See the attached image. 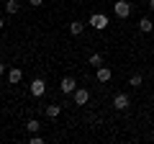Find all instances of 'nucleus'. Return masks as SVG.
Returning <instances> with one entry per match:
<instances>
[{
  "mask_svg": "<svg viewBox=\"0 0 154 144\" xmlns=\"http://www.w3.org/2000/svg\"><path fill=\"white\" fill-rule=\"evenodd\" d=\"M113 11H116L118 18H128V16H131V3H126V0H116Z\"/></svg>",
  "mask_w": 154,
  "mask_h": 144,
  "instance_id": "nucleus-1",
  "label": "nucleus"
},
{
  "mask_svg": "<svg viewBox=\"0 0 154 144\" xmlns=\"http://www.w3.org/2000/svg\"><path fill=\"white\" fill-rule=\"evenodd\" d=\"M90 26L93 28H98V31H103L105 26H108V16H103V13H95V16H90Z\"/></svg>",
  "mask_w": 154,
  "mask_h": 144,
  "instance_id": "nucleus-2",
  "label": "nucleus"
},
{
  "mask_svg": "<svg viewBox=\"0 0 154 144\" xmlns=\"http://www.w3.org/2000/svg\"><path fill=\"white\" fill-rule=\"evenodd\" d=\"M72 98H75V105H85L90 100V90L88 88H77L75 93H72Z\"/></svg>",
  "mask_w": 154,
  "mask_h": 144,
  "instance_id": "nucleus-3",
  "label": "nucleus"
},
{
  "mask_svg": "<svg viewBox=\"0 0 154 144\" xmlns=\"http://www.w3.org/2000/svg\"><path fill=\"white\" fill-rule=\"evenodd\" d=\"M59 90H62L64 95H72V93L77 90V83H75V77H64V80L59 83Z\"/></svg>",
  "mask_w": 154,
  "mask_h": 144,
  "instance_id": "nucleus-4",
  "label": "nucleus"
},
{
  "mask_svg": "<svg viewBox=\"0 0 154 144\" xmlns=\"http://www.w3.org/2000/svg\"><path fill=\"white\" fill-rule=\"evenodd\" d=\"M113 108H116V111H126V108H128V95H126V93H116Z\"/></svg>",
  "mask_w": 154,
  "mask_h": 144,
  "instance_id": "nucleus-5",
  "label": "nucleus"
},
{
  "mask_svg": "<svg viewBox=\"0 0 154 144\" xmlns=\"http://www.w3.org/2000/svg\"><path fill=\"white\" fill-rule=\"evenodd\" d=\"M110 77H113L110 67H103V64H100V67H98V80H100V83H108Z\"/></svg>",
  "mask_w": 154,
  "mask_h": 144,
  "instance_id": "nucleus-6",
  "label": "nucleus"
},
{
  "mask_svg": "<svg viewBox=\"0 0 154 144\" xmlns=\"http://www.w3.org/2000/svg\"><path fill=\"white\" fill-rule=\"evenodd\" d=\"M44 90H46V83H44V80H33V83H31V93H33V95H44Z\"/></svg>",
  "mask_w": 154,
  "mask_h": 144,
  "instance_id": "nucleus-7",
  "label": "nucleus"
},
{
  "mask_svg": "<svg viewBox=\"0 0 154 144\" xmlns=\"http://www.w3.org/2000/svg\"><path fill=\"white\" fill-rule=\"evenodd\" d=\"M82 28H85L82 21H72V23H69V33H72V36H80V33H82Z\"/></svg>",
  "mask_w": 154,
  "mask_h": 144,
  "instance_id": "nucleus-8",
  "label": "nucleus"
},
{
  "mask_svg": "<svg viewBox=\"0 0 154 144\" xmlns=\"http://www.w3.org/2000/svg\"><path fill=\"white\" fill-rule=\"evenodd\" d=\"M8 83H11V85H18V83H21V70L13 67V70L8 72Z\"/></svg>",
  "mask_w": 154,
  "mask_h": 144,
  "instance_id": "nucleus-9",
  "label": "nucleus"
},
{
  "mask_svg": "<svg viewBox=\"0 0 154 144\" xmlns=\"http://www.w3.org/2000/svg\"><path fill=\"white\" fill-rule=\"evenodd\" d=\"M139 31H144V33L154 31V23L149 21V18H141V21H139Z\"/></svg>",
  "mask_w": 154,
  "mask_h": 144,
  "instance_id": "nucleus-10",
  "label": "nucleus"
},
{
  "mask_svg": "<svg viewBox=\"0 0 154 144\" xmlns=\"http://www.w3.org/2000/svg\"><path fill=\"white\" fill-rule=\"evenodd\" d=\"M38 129H41V124H38V121H36V118H31V121H28V124H26V131H31V134H36V131H38Z\"/></svg>",
  "mask_w": 154,
  "mask_h": 144,
  "instance_id": "nucleus-11",
  "label": "nucleus"
},
{
  "mask_svg": "<svg viewBox=\"0 0 154 144\" xmlns=\"http://www.w3.org/2000/svg\"><path fill=\"white\" fill-rule=\"evenodd\" d=\"M88 64H93V67H100V64H103V54H90Z\"/></svg>",
  "mask_w": 154,
  "mask_h": 144,
  "instance_id": "nucleus-12",
  "label": "nucleus"
},
{
  "mask_svg": "<svg viewBox=\"0 0 154 144\" xmlns=\"http://www.w3.org/2000/svg\"><path fill=\"white\" fill-rule=\"evenodd\" d=\"M59 111H62L59 105H46V116H49V118H57V116H59Z\"/></svg>",
  "mask_w": 154,
  "mask_h": 144,
  "instance_id": "nucleus-13",
  "label": "nucleus"
},
{
  "mask_svg": "<svg viewBox=\"0 0 154 144\" xmlns=\"http://www.w3.org/2000/svg\"><path fill=\"white\" fill-rule=\"evenodd\" d=\"M5 11L11 13V16H13V13H18V0H8V3H5Z\"/></svg>",
  "mask_w": 154,
  "mask_h": 144,
  "instance_id": "nucleus-14",
  "label": "nucleus"
},
{
  "mask_svg": "<svg viewBox=\"0 0 154 144\" xmlns=\"http://www.w3.org/2000/svg\"><path fill=\"white\" fill-rule=\"evenodd\" d=\"M141 75H139V72H136V75H131V80H128V85H131V88H139V85H141Z\"/></svg>",
  "mask_w": 154,
  "mask_h": 144,
  "instance_id": "nucleus-15",
  "label": "nucleus"
},
{
  "mask_svg": "<svg viewBox=\"0 0 154 144\" xmlns=\"http://www.w3.org/2000/svg\"><path fill=\"white\" fill-rule=\"evenodd\" d=\"M41 142H44V139L38 136V134H33V136H31V144H41Z\"/></svg>",
  "mask_w": 154,
  "mask_h": 144,
  "instance_id": "nucleus-16",
  "label": "nucleus"
},
{
  "mask_svg": "<svg viewBox=\"0 0 154 144\" xmlns=\"http://www.w3.org/2000/svg\"><path fill=\"white\" fill-rule=\"evenodd\" d=\"M41 3H44V0H28V5H33V8H38Z\"/></svg>",
  "mask_w": 154,
  "mask_h": 144,
  "instance_id": "nucleus-17",
  "label": "nucleus"
},
{
  "mask_svg": "<svg viewBox=\"0 0 154 144\" xmlns=\"http://www.w3.org/2000/svg\"><path fill=\"white\" fill-rule=\"evenodd\" d=\"M3 72H5V64H3V62H0V75H3Z\"/></svg>",
  "mask_w": 154,
  "mask_h": 144,
  "instance_id": "nucleus-18",
  "label": "nucleus"
},
{
  "mask_svg": "<svg viewBox=\"0 0 154 144\" xmlns=\"http://www.w3.org/2000/svg\"><path fill=\"white\" fill-rule=\"evenodd\" d=\"M149 5H152V11H154V0H149Z\"/></svg>",
  "mask_w": 154,
  "mask_h": 144,
  "instance_id": "nucleus-19",
  "label": "nucleus"
},
{
  "mask_svg": "<svg viewBox=\"0 0 154 144\" xmlns=\"http://www.w3.org/2000/svg\"><path fill=\"white\" fill-rule=\"evenodd\" d=\"M0 28H3V18H0Z\"/></svg>",
  "mask_w": 154,
  "mask_h": 144,
  "instance_id": "nucleus-20",
  "label": "nucleus"
},
{
  "mask_svg": "<svg viewBox=\"0 0 154 144\" xmlns=\"http://www.w3.org/2000/svg\"><path fill=\"white\" fill-rule=\"evenodd\" d=\"M152 36H154V31H152Z\"/></svg>",
  "mask_w": 154,
  "mask_h": 144,
  "instance_id": "nucleus-21",
  "label": "nucleus"
}]
</instances>
